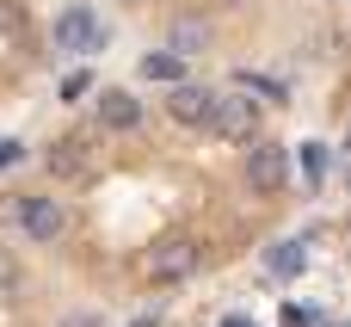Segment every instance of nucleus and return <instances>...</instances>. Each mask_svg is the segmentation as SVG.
<instances>
[{"mask_svg": "<svg viewBox=\"0 0 351 327\" xmlns=\"http://www.w3.org/2000/svg\"><path fill=\"white\" fill-rule=\"evenodd\" d=\"M204 43H210V25L204 19H179L173 25V56H197Z\"/></svg>", "mask_w": 351, "mask_h": 327, "instance_id": "nucleus-9", "label": "nucleus"}, {"mask_svg": "<svg viewBox=\"0 0 351 327\" xmlns=\"http://www.w3.org/2000/svg\"><path fill=\"white\" fill-rule=\"evenodd\" d=\"M99 43H105V31L93 25V12H86V6H68V12L56 19V49L86 56V49H99Z\"/></svg>", "mask_w": 351, "mask_h": 327, "instance_id": "nucleus-6", "label": "nucleus"}, {"mask_svg": "<svg viewBox=\"0 0 351 327\" xmlns=\"http://www.w3.org/2000/svg\"><path fill=\"white\" fill-rule=\"evenodd\" d=\"M167 111H173V124H185V130H210V117H216V87L173 80V93H167Z\"/></svg>", "mask_w": 351, "mask_h": 327, "instance_id": "nucleus-3", "label": "nucleus"}, {"mask_svg": "<svg viewBox=\"0 0 351 327\" xmlns=\"http://www.w3.org/2000/svg\"><path fill=\"white\" fill-rule=\"evenodd\" d=\"M62 327H105V315H68Z\"/></svg>", "mask_w": 351, "mask_h": 327, "instance_id": "nucleus-11", "label": "nucleus"}, {"mask_svg": "<svg viewBox=\"0 0 351 327\" xmlns=\"http://www.w3.org/2000/svg\"><path fill=\"white\" fill-rule=\"evenodd\" d=\"M19 229L31 235V241H62V229H68V210L56 204V198H43V192H31V198H19Z\"/></svg>", "mask_w": 351, "mask_h": 327, "instance_id": "nucleus-4", "label": "nucleus"}, {"mask_svg": "<svg viewBox=\"0 0 351 327\" xmlns=\"http://www.w3.org/2000/svg\"><path fill=\"white\" fill-rule=\"evenodd\" d=\"M204 266V247L191 241V235H167V241H154V253H148V278L154 284H179V278H191Z\"/></svg>", "mask_w": 351, "mask_h": 327, "instance_id": "nucleus-1", "label": "nucleus"}, {"mask_svg": "<svg viewBox=\"0 0 351 327\" xmlns=\"http://www.w3.org/2000/svg\"><path fill=\"white\" fill-rule=\"evenodd\" d=\"M43 167H49L56 179H80V173L93 167V148H86V136H62V142L43 155Z\"/></svg>", "mask_w": 351, "mask_h": 327, "instance_id": "nucleus-7", "label": "nucleus"}, {"mask_svg": "<svg viewBox=\"0 0 351 327\" xmlns=\"http://www.w3.org/2000/svg\"><path fill=\"white\" fill-rule=\"evenodd\" d=\"M222 6H241V0H222Z\"/></svg>", "mask_w": 351, "mask_h": 327, "instance_id": "nucleus-13", "label": "nucleus"}, {"mask_svg": "<svg viewBox=\"0 0 351 327\" xmlns=\"http://www.w3.org/2000/svg\"><path fill=\"white\" fill-rule=\"evenodd\" d=\"M142 74L173 87V80H179V56H173V49H160V56H142Z\"/></svg>", "mask_w": 351, "mask_h": 327, "instance_id": "nucleus-10", "label": "nucleus"}, {"mask_svg": "<svg viewBox=\"0 0 351 327\" xmlns=\"http://www.w3.org/2000/svg\"><path fill=\"white\" fill-rule=\"evenodd\" d=\"M123 6H136V0H123Z\"/></svg>", "mask_w": 351, "mask_h": 327, "instance_id": "nucleus-14", "label": "nucleus"}, {"mask_svg": "<svg viewBox=\"0 0 351 327\" xmlns=\"http://www.w3.org/2000/svg\"><path fill=\"white\" fill-rule=\"evenodd\" d=\"M19 161V142H0V167H12Z\"/></svg>", "mask_w": 351, "mask_h": 327, "instance_id": "nucleus-12", "label": "nucleus"}, {"mask_svg": "<svg viewBox=\"0 0 351 327\" xmlns=\"http://www.w3.org/2000/svg\"><path fill=\"white\" fill-rule=\"evenodd\" d=\"M99 124H105V130H136V124H142V105H136V93H123V87H105V93H99Z\"/></svg>", "mask_w": 351, "mask_h": 327, "instance_id": "nucleus-8", "label": "nucleus"}, {"mask_svg": "<svg viewBox=\"0 0 351 327\" xmlns=\"http://www.w3.org/2000/svg\"><path fill=\"white\" fill-rule=\"evenodd\" d=\"M284 179H290V161H284V148H278V142H259V136H247V185H253L259 198H271V192H284Z\"/></svg>", "mask_w": 351, "mask_h": 327, "instance_id": "nucleus-2", "label": "nucleus"}, {"mask_svg": "<svg viewBox=\"0 0 351 327\" xmlns=\"http://www.w3.org/2000/svg\"><path fill=\"white\" fill-rule=\"evenodd\" d=\"M210 130H222V136L247 142V136L259 130V105H253V99H241V93H216V117H210Z\"/></svg>", "mask_w": 351, "mask_h": 327, "instance_id": "nucleus-5", "label": "nucleus"}]
</instances>
